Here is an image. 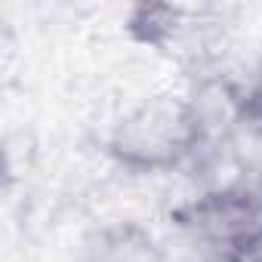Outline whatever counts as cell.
<instances>
[{"label":"cell","mask_w":262,"mask_h":262,"mask_svg":"<svg viewBox=\"0 0 262 262\" xmlns=\"http://www.w3.org/2000/svg\"><path fill=\"white\" fill-rule=\"evenodd\" d=\"M204 148V133L188 96L155 93L133 105L111 129V158L139 173H164L191 161Z\"/></svg>","instance_id":"obj_1"},{"label":"cell","mask_w":262,"mask_h":262,"mask_svg":"<svg viewBox=\"0 0 262 262\" xmlns=\"http://www.w3.org/2000/svg\"><path fill=\"white\" fill-rule=\"evenodd\" d=\"M191 241L216 262H262V191L219 185L182 210Z\"/></svg>","instance_id":"obj_2"},{"label":"cell","mask_w":262,"mask_h":262,"mask_svg":"<svg viewBox=\"0 0 262 262\" xmlns=\"http://www.w3.org/2000/svg\"><path fill=\"white\" fill-rule=\"evenodd\" d=\"M83 262H167L151 231L136 222H114L93 234Z\"/></svg>","instance_id":"obj_3"},{"label":"cell","mask_w":262,"mask_h":262,"mask_svg":"<svg viewBox=\"0 0 262 262\" xmlns=\"http://www.w3.org/2000/svg\"><path fill=\"white\" fill-rule=\"evenodd\" d=\"M247 120L262 123V83L253 93H247Z\"/></svg>","instance_id":"obj_4"}]
</instances>
